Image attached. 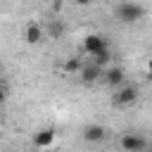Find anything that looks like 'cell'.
Returning <instances> with one entry per match:
<instances>
[{
    "instance_id": "7c38bea8",
    "label": "cell",
    "mask_w": 152,
    "mask_h": 152,
    "mask_svg": "<svg viewBox=\"0 0 152 152\" xmlns=\"http://www.w3.org/2000/svg\"><path fill=\"white\" fill-rule=\"evenodd\" d=\"M48 33H50V38H59V36L64 33V26H62L59 21H50V26H48Z\"/></svg>"
},
{
    "instance_id": "5b68a950",
    "label": "cell",
    "mask_w": 152,
    "mask_h": 152,
    "mask_svg": "<svg viewBox=\"0 0 152 152\" xmlns=\"http://www.w3.org/2000/svg\"><path fill=\"white\" fill-rule=\"evenodd\" d=\"M43 38H45L43 26H40L38 21H28V24H26V28H24V40H26L28 45H38Z\"/></svg>"
},
{
    "instance_id": "7a4b0ae2",
    "label": "cell",
    "mask_w": 152,
    "mask_h": 152,
    "mask_svg": "<svg viewBox=\"0 0 152 152\" xmlns=\"http://www.w3.org/2000/svg\"><path fill=\"white\" fill-rule=\"evenodd\" d=\"M147 147V138L140 133H124L121 135V150L124 152H142Z\"/></svg>"
},
{
    "instance_id": "30bf717a",
    "label": "cell",
    "mask_w": 152,
    "mask_h": 152,
    "mask_svg": "<svg viewBox=\"0 0 152 152\" xmlns=\"http://www.w3.org/2000/svg\"><path fill=\"white\" fill-rule=\"evenodd\" d=\"M109 59H112V52H109V48H104V50H102V52H97V55H93V59H90V62H93V64H97V66H102V69H104V66H107V64H109Z\"/></svg>"
},
{
    "instance_id": "277c9868",
    "label": "cell",
    "mask_w": 152,
    "mask_h": 152,
    "mask_svg": "<svg viewBox=\"0 0 152 152\" xmlns=\"http://www.w3.org/2000/svg\"><path fill=\"white\" fill-rule=\"evenodd\" d=\"M81 135H83L86 142H102V140L107 138V128L100 126V124H88V126L81 131Z\"/></svg>"
},
{
    "instance_id": "9a60e30c",
    "label": "cell",
    "mask_w": 152,
    "mask_h": 152,
    "mask_svg": "<svg viewBox=\"0 0 152 152\" xmlns=\"http://www.w3.org/2000/svg\"><path fill=\"white\" fill-rule=\"evenodd\" d=\"M147 74L152 76V55H150V59H147Z\"/></svg>"
},
{
    "instance_id": "6da1fadb",
    "label": "cell",
    "mask_w": 152,
    "mask_h": 152,
    "mask_svg": "<svg viewBox=\"0 0 152 152\" xmlns=\"http://www.w3.org/2000/svg\"><path fill=\"white\" fill-rule=\"evenodd\" d=\"M145 17V7L138 2H119L116 5V19L124 24H135Z\"/></svg>"
},
{
    "instance_id": "9c48e42d",
    "label": "cell",
    "mask_w": 152,
    "mask_h": 152,
    "mask_svg": "<svg viewBox=\"0 0 152 152\" xmlns=\"http://www.w3.org/2000/svg\"><path fill=\"white\" fill-rule=\"evenodd\" d=\"M102 76H104V83L107 86H121L124 83V78H126V74H124V69L121 66H109L107 71H102Z\"/></svg>"
},
{
    "instance_id": "e0dca14e",
    "label": "cell",
    "mask_w": 152,
    "mask_h": 152,
    "mask_svg": "<svg viewBox=\"0 0 152 152\" xmlns=\"http://www.w3.org/2000/svg\"><path fill=\"white\" fill-rule=\"evenodd\" d=\"M97 2H109V0H97Z\"/></svg>"
},
{
    "instance_id": "52a82bcc",
    "label": "cell",
    "mask_w": 152,
    "mask_h": 152,
    "mask_svg": "<svg viewBox=\"0 0 152 152\" xmlns=\"http://www.w3.org/2000/svg\"><path fill=\"white\" fill-rule=\"evenodd\" d=\"M102 71H104L102 66H97V64H93V62H90V64H83V66H81L78 76H81V81H83V83H88V86H90V83H95V81L102 76Z\"/></svg>"
},
{
    "instance_id": "3957f363",
    "label": "cell",
    "mask_w": 152,
    "mask_h": 152,
    "mask_svg": "<svg viewBox=\"0 0 152 152\" xmlns=\"http://www.w3.org/2000/svg\"><path fill=\"white\" fill-rule=\"evenodd\" d=\"M104 48H109V45H107V40H104L102 36H97V33H90V36L83 38V52H88L90 57L97 55V52H102Z\"/></svg>"
},
{
    "instance_id": "2e32d148",
    "label": "cell",
    "mask_w": 152,
    "mask_h": 152,
    "mask_svg": "<svg viewBox=\"0 0 152 152\" xmlns=\"http://www.w3.org/2000/svg\"><path fill=\"white\" fill-rule=\"evenodd\" d=\"M2 102H5V88L0 86V104H2Z\"/></svg>"
},
{
    "instance_id": "8fae6325",
    "label": "cell",
    "mask_w": 152,
    "mask_h": 152,
    "mask_svg": "<svg viewBox=\"0 0 152 152\" xmlns=\"http://www.w3.org/2000/svg\"><path fill=\"white\" fill-rule=\"evenodd\" d=\"M81 66H83L81 57H69V59L64 62V71H66V74H78Z\"/></svg>"
},
{
    "instance_id": "4fadbf2b",
    "label": "cell",
    "mask_w": 152,
    "mask_h": 152,
    "mask_svg": "<svg viewBox=\"0 0 152 152\" xmlns=\"http://www.w3.org/2000/svg\"><path fill=\"white\" fill-rule=\"evenodd\" d=\"M52 10L59 12V10H62V0H55V2H52Z\"/></svg>"
},
{
    "instance_id": "5bb4252c",
    "label": "cell",
    "mask_w": 152,
    "mask_h": 152,
    "mask_svg": "<svg viewBox=\"0 0 152 152\" xmlns=\"http://www.w3.org/2000/svg\"><path fill=\"white\" fill-rule=\"evenodd\" d=\"M93 0H76V5H81V7H86V5H90Z\"/></svg>"
},
{
    "instance_id": "ba28073f",
    "label": "cell",
    "mask_w": 152,
    "mask_h": 152,
    "mask_svg": "<svg viewBox=\"0 0 152 152\" xmlns=\"http://www.w3.org/2000/svg\"><path fill=\"white\" fill-rule=\"evenodd\" d=\"M55 128H43V131H38L36 135H33V145L36 147H40V150H48L52 142H55Z\"/></svg>"
},
{
    "instance_id": "8992f818",
    "label": "cell",
    "mask_w": 152,
    "mask_h": 152,
    "mask_svg": "<svg viewBox=\"0 0 152 152\" xmlns=\"http://www.w3.org/2000/svg\"><path fill=\"white\" fill-rule=\"evenodd\" d=\"M138 100V88L135 86H126V88H121L116 95H114V104L116 107H128V104H133Z\"/></svg>"
}]
</instances>
